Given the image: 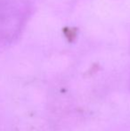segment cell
Here are the masks:
<instances>
[{"mask_svg":"<svg viewBox=\"0 0 130 131\" xmlns=\"http://www.w3.org/2000/svg\"><path fill=\"white\" fill-rule=\"evenodd\" d=\"M25 11L19 3L0 0V47L18 36L24 23Z\"/></svg>","mask_w":130,"mask_h":131,"instance_id":"obj_1","label":"cell"}]
</instances>
